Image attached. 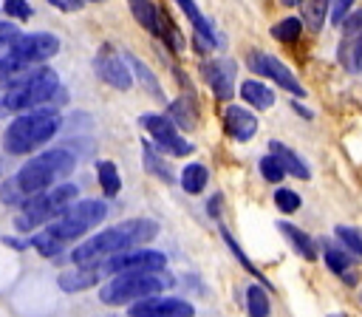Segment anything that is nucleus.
Returning a JSON list of instances; mask_svg holds the SVG:
<instances>
[{
	"label": "nucleus",
	"mask_w": 362,
	"mask_h": 317,
	"mask_svg": "<svg viewBox=\"0 0 362 317\" xmlns=\"http://www.w3.org/2000/svg\"><path fill=\"white\" fill-rule=\"evenodd\" d=\"M158 235V224L150 218H133V221H122L105 232L90 235L88 241H82L74 252H71V263L74 266H99L105 258L141 246L147 241H153Z\"/></svg>",
	"instance_id": "f257e3e1"
},
{
	"label": "nucleus",
	"mask_w": 362,
	"mask_h": 317,
	"mask_svg": "<svg viewBox=\"0 0 362 317\" xmlns=\"http://www.w3.org/2000/svg\"><path fill=\"white\" fill-rule=\"evenodd\" d=\"M54 99H68V93L59 85V76L54 68H25L17 79L3 85V102L8 113H25L34 108H42Z\"/></svg>",
	"instance_id": "f03ea898"
},
{
	"label": "nucleus",
	"mask_w": 362,
	"mask_h": 317,
	"mask_svg": "<svg viewBox=\"0 0 362 317\" xmlns=\"http://www.w3.org/2000/svg\"><path fill=\"white\" fill-rule=\"evenodd\" d=\"M74 167H76L74 153L57 147V150H45V153L28 158V161L14 173L11 181H14L17 192H20L23 201H25V198H31V195H37V192H42V190H48V187L65 181V178L74 173Z\"/></svg>",
	"instance_id": "7ed1b4c3"
},
{
	"label": "nucleus",
	"mask_w": 362,
	"mask_h": 317,
	"mask_svg": "<svg viewBox=\"0 0 362 317\" xmlns=\"http://www.w3.org/2000/svg\"><path fill=\"white\" fill-rule=\"evenodd\" d=\"M62 119L57 110L51 108H34V110H25L20 113L3 133V150L11 153V156H25V153H34L40 150L45 142H51L59 130Z\"/></svg>",
	"instance_id": "20e7f679"
},
{
	"label": "nucleus",
	"mask_w": 362,
	"mask_h": 317,
	"mask_svg": "<svg viewBox=\"0 0 362 317\" xmlns=\"http://www.w3.org/2000/svg\"><path fill=\"white\" fill-rule=\"evenodd\" d=\"M173 286V275L167 269H147V272H119L99 289V300L105 306H130L136 300L161 294Z\"/></svg>",
	"instance_id": "39448f33"
},
{
	"label": "nucleus",
	"mask_w": 362,
	"mask_h": 317,
	"mask_svg": "<svg viewBox=\"0 0 362 317\" xmlns=\"http://www.w3.org/2000/svg\"><path fill=\"white\" fill-rule=\"evenodd\" d=\"M76 192H79L76 184L59 181V184L42 190V192L25 198L23 207H20V212L14 215V226H17L20 232H34V229L51 224L71 201H76Z\"/></svg>",
	"instance_id": "423d86ee"
},
{
	"label": "nucleus",
	"mask_w": 362,
	"mask_h": 317,
	"mask_svg": "<svg viewBox=\"0 0 362 317\" xmlns=\"http://www.w3.org/2000/svg\"><path fill=\"white\" fill-rule=\"evenodd\" d=\"M105 218H107V204L105 201H99V198H82V201H71L51 224H45V229L65 246V243L88 235Z\"/></svg>",
	"instance_id": "0eeeda50"
},
{
	"label": "nucleus",
	"mask_w": 362,
	"mask_h": 317,
	"mask_svg": "<svg viewBox=\"0 0 362 317\" xmlns=\"http://www.w3.org/2000/svg\"><path fill=\"white\" fill-rule=\"evenodd\" d=\"M59 51V37L51 31H34V34H17L8 42V54L17 57L25 65H42L45 59L57 57Z\"/></svg>",
	"instance_id": "6e6552de"
},
{
	"label": "nucleus",
	"mask_w": 362,
	"mask_h": 317,
	"mask_svg": "<svg viewBox=\"0 0 362 317\" xmlns=\"http://www.w3.org/2000/svg\"><path fill=\"white\" fill-rule=\"evenodd\" d=\"M167 266V255L158 252V249H124V252H116L110 258H105L99 263V272L102 275H119V272H147V269H164Z\"/></svg>",
	"instance_id": "1a4fd4ad"
},
{
	"label": "nucleus",
	"mask_w": 362,
	"mask_h": 317,
	"mask_svg": "<svg viewBox=\"0 0 362 317\" xmlns=\"http://www.w3.org/2000/svg\"><path fill=\"white\" fill-rule=\"evenodd\" d=\"M141 127L153 136L156 147L173 153V156H189L192 153V142H187L184 136H178V127L173 125L170 116L161 113H144L141 116Z\"/></svg>",
	"instance_id": "9d476101"
},
{
	"label": "nucleus",
	"mask_w": 362,
	"mask_h": 317,
	"mask_svg": "<svg viewBox=\"0 0 362 317\" xmlns=\"http://www.w3.org/2000/svg\"><path fill=\"white\" fill-rule=\"evenodd\" d=\"M246 62H249V68L255 71V74H260V76H269L272 82H277L283 91H288L291 96H305V88L297 82V76L291 74V68H286L277 57H272V54H266V51H252L249 57H246Z\"/></svg>",
	"instance_id": "9b49d317"
},
{
	"label": "nucleus",
	"mask_w": 362,
	"mask_h": 317,
	"mask_svg": "<svg viewBox=\"0 0 362 317\" xmlns=\"http://www.w3.org/2000/svg\"><path fill=\"white\" fill-rule=\"evenodd\" d=\"M130 317H195V306L184 297H144L130 303Z\"/></svg>",
	"instance_id": "f8f14e48"
},
{
	"label": "nucleus",
	"mask_w": 362,
	"mask_h": 317,
	"mask_svg": "<svg viewBox=\"0 0 362 317\" xmlns=\"http://www.w3.org/2000/svg\"><path fill=\"white\" fill-rule=\"evenodd\" d=\"M342 42H339V62L356 74L362 68V8L348 14L342 23Z\"/></svg>",
	"instance_id": "ddd939ff"
},
{
	"label": "nucleus",
	"mask_w": 362,
	"mask_h": 317,
	"mask_svg": "<svg viewBox=\"0 0 362 317\" xmlns=\"http://www.w3.org/2000/svg\"><path fill=\"white\" fill-rule=\"evenodd\" d=\"M93 68H96L99 79H102L105 85L116 88V91H127V88L133 85V74H130V68L124 65V59H122L110 45H105V48L96 54Z\"/></svg>",
	"instance_id": "4468645a"
},
{
	"label": "nucleus",
	"mask_w": 362,
	"mask_h": 317,
	"mask_svg": "<svg viewBox=\"0 0 362 317\" xmlns=\"http://www.w3.org/2000/svg\"><path fill=\"white\" fill-rule=\"evenodd\" d=\"M127 6H130L136 23H139L144 31H150V34H156V37H167V34L173 31L170 20L158 11V6H156L153 0H127Z\"/></svg>",
	"instance_id": "2eb2a0df"
},
{
	"label": "nucleus",
	"mask_w": 362,
	"mask_h": 317,
	"mask_svg": "<svg viewBox=\"0 0 362 317\" xmlns=\"http://www.w3.org/2000/svg\"><path fill=\"white\" fill-rule=\"evenodd\" d=\"M204 79L209 82V88L215 91L218 99H232L235 93V65L229 59H215L204 65Z\"/></svg>",
	"instance_id": "dca6fc26"
},
{
	"label": "nucleus",
	"mask_w": 362,
	"mask_h": 317,
	"mask_svg": "<svg viewBox=\"0 0 362 317\" xmlns=\"http://www.w3.org/2000/svg\"><path fill=\"white\" fill-rule=\"evenodd\" d=\"M223 130H226L235 142H249V139L257 133V119H255V113H249L246 108L229 105V108L223 110Z\"/></svg>",
	"instance_id": "f3484780"
},
{
	"label": "nucleus",
	"mask_w": 362,
	"mask_h": 317,
	"mask_svg": "<svg viewBox=\"0 0 362 317\" xmlns=\"http://www.w3.org/2000/svg\"><path fill=\"white\" fill-rule=\"evenodd\" d=\"M175 3L181 6V11L187 14V20H189L192 28H195V45H198V51H209V48H215V45H218V34H215L212 25L206 23V17L198 11L195 0H175Z\"/></svg>",
	"instance_id": "a211bd4d"
},
{
	"label": "nucleus",
	"mask_w": 362,
	"mask_h": 317,
	"mask_svg": "<svg viewBox=\"0 0 362 317\" xmlns=\"http://www.w3.org/2000/svg\"><path fill=\"white\" fill-rule=\"evenodd\" d=\"M99 277H102L99 266H76V269L62 272V275L57 277V286H59L62 292H68V294H76V292H85V289L96 286Z\"/></svg>",
	"instance_id": "6ab92c4d"
},
{
	"label": "nucleus",
	"mask_w": 362,
	"mask_h": 317,
	"mask_svg": "<svg viewBox=\"0 0 362 317\" xmlns=\"http://www.w3.org/2000/svg\"><path fill=\"white\" fill-rule=\"evenodd\" d=\"M277 229L283 232V238L291 243V249H294L303 260H317V255H320V249H317V246H320V243H317L308 232H303L300 226H294V224H288V221H280V224H277Z\"/></svg>",
	"instance_id": "aec40b11"
},
{
	"label": "nucleus",
	"mask_w": 362,
	"mask_h": 317,
	"mask_svg": "<svg viewBox=\"0 0 362 317\" xmlns=\"http://www.w3.org/2000/svg\"><path fill=\"white\" fill-rule=\"evenodd\" d=\"M269 153H272V156L283 164V170H286V173H291L294 178H303V181H305V178L311 175V173H308V167H305V161H303L291 147H286L283 142H269Z\"/></svg>",
	"instance_id": "412c9836"
},
{
	"label": "nucleus",
	"mask_w": 362,
	"mask_h": 317,
	"mask_svg": "<svg viewBox=\"0 0 362 317\" xmlns=\"http://www.w3.org/2000/svg\"><path fill=\"white\" fill-rule=\"evenodd\" d=\"M300 6V23L308 28V31H320L322 23H325V14H328V0H297Z\"/></svg>",
	"instance_id": "4be33fe9"
},
{
	"label": "nucleus",
	"mask_w": 362,
	"mask_h": 317,
	"mask_svg": "<svg viewBox=\"0 0 362 317\" xmlns=\"http://www.w3.org/2000/svg\"><path fill=\"white\" fill-rule=\"evenodd\" d=\"M240 96H243L246 105H252V108H257V110H266V108L274 105V93H272L263 82H257V79L240 82Z\"/></svg>",
	"instance_id": "5701e85b"
},
{
	"label": "nucleus",
	"mask_w": 362,
	"mask_h": 317,
	"mask_svg": "<svg viewBox=\"0 0 362 317\" xmlns=\"http://www.w3.org/2000/svg\"><path fill=\"white\" fill-rule=\"evenodd\" d=\"M206 181H209V173H206V167H204V164H198V161L187 164V167L181 170V175H178L181 190H184V192H189V195H198V192L206 187Z\"/></svg>",
	"instance_id": "b1692460"
},
{
	"label": "nucleus",
	"mask_w": 362,
	"mask_h": 317,
	"mask_svg": "<svg viewBox=\"0 0 362 317\" xmlns=\"http://www.w3.org/2000/svg\"><path fill=\"white\" fill-rule=\"evenodd\" d=\"M246 314L249 317H269L272 303H269V289L263 283H255L246 289Z\"/></svg>",
	"instance_id": "393cba45"
},
{
	"label": "nucleus",
	"mask_w": 362,
	"mask_h": 317,
	"mask_svg": "<svg viewBox=\"0 0 362 317\" xmlns=\"http://www.w3.org/2000/svg\"><path fill=\"white\" fill-rule=\"evenodd\" d=\"M170 119H173V125L184 127V130H192V127H195V119H198L192 96H181V99H175V102L170 105Z\"/></svg>",
	"instance_id": "a878e982"
},
{
	"label": "nucleus",
	"mask_w": 362,
	"mask_h": 317,
	"mask_svg": "<svg viewBox=\"0 0 362 317\" xmlns=\"http://www.w3.org/2000/svg\"><path fill=\"white\" fill-rule=\"evenodd\" d=\"M96 178H99V187H102V192H105L107 198L119 195V190H122V175H119V167H116L113 161H99V164H96Z\"/></svg>",
	"instance_id": "bb28decb"
},
{
	"label": "nucleus",
	"mask_w": 362,
	"mask_h": 317,
	"mask_svg": "<svg viewBox=\"0 0 362 317\" xmlns=\"http://www.w3.org/2000/svg\"><path fill=\"white\" fill-rule=\"evenodd\" d=\"M127 62L133 65V74H136V79L144 85V91H147L150 96H158V99H161L164 93H161V85H158L156 74H153V71H150V68H147V65H144L139 57H133V54H127Z\"/></svg>",
	"instance_id": "cd10ccee"
},
{
	"label": "nucleus",
	"mask_w": 362,
	"mask_h": 317,
	"mask_svg": "<svg viewBox=\"0 0 362 317\" xmlns=\"http://www.w3.org/2000/svg\"><path fill=\"white\" fill-rule=\"evenodd\" d=\"M28 246H34L42 258H57V255L65 249V246H62V243H59V241H57L45 226H40V232H34V235L28 238Z\"/></svg>",
	"instance_id": "c85d7f7f"
},
{
	"label": "nucleus",
	"mask_w": 362,
	"mask_h": 317,
	"mask_svg": "<svg viewBox=\"0 0 362 317\" xmlns=\"http://www.w3.org/2000/svg\"><path fill=\"white\" fill-rule=\"evenodd\" d=\"M334 235H337V241L342 243L345 252H351L354 258H362V232H359L356 226L337 224V226H334Z\"/></svg>",
	"instance_id": "c756f323"
},
{
	"label": "nucleus",
	"mask_w": 362,
	"mask_h": 317,
	"mask_svg": "<svg viewBox=\"0 0 362 317\" xmlns=\"http://www.w3.org/2000/svg\"><path fill=\"white\" fill-rule=\"evenodd\" d=\"M322 255H325V263H328V269H331V272L345 275V272L351 269V252L337 249V246H334V243H328V241H322Z\"/></svg>",
	"instance_id": "7c9ffc66"
},
{
	"label": "nucleus",
	"mask_w": 362,
	"mask_h": 317,
	"mask_svg": "<svg viewBox=\"0 0 362 317\" xmlns=\"http://www.w3.org/2000/svg\"><path fill=\"white\" fill-rule=\"evenodd\" d=\"M300 31H303L300 17H286V20H280V23L272 28V37L280 40V42H294V40L300 37Z\"/></svg>",
	"instance_id": "2f4dec72"
},
{
	"label": "nucleus",
	"mask_w": 362,
	"mask_h": 317,
	"mask_svg": "<svg viewBox=\"0 0 362 317\" xmlns=\"http://www.w3.org/2000/svg\"><path fill=\"white\" fill-rule=\"evenodd\" d=\"M144 167H147V173L158 175L161 181H173V170L167 167V161H164L158 153H153L150 144H144Z\"/></svg>",
	"instance_id": "473e14b6"
},
{
	"label": "nucleus",
	"mask_w": 362,
	"mask_h": 317,
	"mask_svg": "<svg viewBox=\"0 0 362 317\" xmlns=\"http://www.w3.org/2000/svg\"><path fill=\"white\" fill-rule=\"evenodd\" d=\"M221 238H223V243H226V246L232 249V255H235V258L240 260V266H243V269H246L249 275H255V277H257L260 283H266V277H263V272H257V266H255V263H252V260H249V258L243 255V249H240V246L235 243V238H232V235H229V232H226L223 226H221Z\"/></svg>",
	"instance_id": "72a5a7b5"
},
{
	"label": "nucleus",
	"mask_w": 362,
	"mask_h": 317,
	"mask_svg": "<svg viewBox=\"0 0 362 317\" xmlns=\"http://www.w3.org/2000/svg\"><path fill=\"white\" fill-rule=\"evenodd\" d=\"M260 175L266 178V181H272V184H277V181H283V175H286V170H283V164L272 156V153H266L263 158H260Z\"/></svg>",
	"instance_id": "f704fd0d"
},
{
	"label": "nucleus",
	"mask_w": 362,
	"mask_h": 317,
	"mask_svg": "<svg viewBox=\"0 0 362 317\" xmlns=\"http://www.w3.org/2000/svg\"><path fill=\"white\" fill-rule=\"evenodd\" d=\"M274 204H277V209H280V212H288V215H291V212H297V209H300V204H303V201H300V195H297L294 190L280 187V190L274 192Z\"/></svg>",
	"instance_id": "c9c22d12"
},
{
	"label": "nucleus",
	"mask_w": 362,
	"mask_h": 317,
	"mask_svg": "<svg viewBox=\"0 0 362 317\" xmlns=\"http://www.w3.org/2000/svg\"><path fill=\"white\" fill-rule=\"evenodd\" d=\"M3 11L11 17V20H28L34 11L28 6V0H3Z\"/></svg>",
	"instance_id": "e433bc0d"
},
{
	"label": "nucleus",
	"mask_w": 362,
	"mask_h": 317,
	"mask_svg": "<svg viewBox=\"0 0 362 317\" xmlns=\"http://www.w3.org/2000/svg\"><path fill=\"white\" fill-rule=\"evenodd\" d=\"M351 6H354V0H328V17H331V23L339 25L348 17Z\"/></svg>",
	"instance_id": "4c0bfd02"
},
{
	"label": "nucleus",
	"mask_w": 362,
	"mask_h": 317,
	"mask_svg": "<svg viewBox=\"0 0 362 317\" xmlns=\"http://www.w3.org/2000/svg\"><path fill=\"white\" fill-rule=\"evenodd\" d=\"M20 34V28L14 25V23H8V20H0V48L3 45H8L14 37Z\"/></svg>",
	"instance_id": "58836bf2"
},
{
	"label": "nucleus",
	"mask_w": 362,
	"mask_h": 317,
	"mask_svg": "<svg viewBox=\"0 0 362 317\" xmlns=\"http://www.w3.org/2000/svg\"><path fill=\"white\" fill-rule=\"evenodd\" d=\"M51 6H57L59 11H79L85 0H48Z\"/></svg>",
	"instance_id": "ea45409f"
},
{
	"label": "nucleus",
	"mask_w": 362,
	"mask_h": 317,
	"mask_svg": "<svg viewBox=\"0 0 362 317\" xmlns=\"http://www.w3.org/2000/svg\"><path fill=\"white\" fill-rule=\"evenodd\" d=\"M294 110H297V113H300V116H303V119H314V113H311V110H308V108H303V105H300V102H294Z\"/></svg>",
	"instance_id": "a19ab883"
},
{
	"label": "nucleus",
	"mask_w": 362,
	"mask_h": 317,
	"mask_svg": "<svg viewBox=\"0 0 362 317\" xmlns=\"http://www.w3.org/2000/svg\"><path fill=\"white\" fill-rule=\"evenodd\" d=\"M218 207H221V195H212L209 198V215H218Z\"/></svg>",
	"instance_id": "79ce46f5"
},
{
	"label": "nucleus",
	"mask_w": 362,
	"mask_h": 317,
	"mask_svg": "<svg viewBox=\"0 0 362 317\" xmlns=\"http://www.w3.org/2000/svg\"><path fill=\"white\" fill-rule=\"evenodd\" d=\"M6 113H8V110H6V102H3V88H0V119H3Z\"/></svg>",
	"instance_id": "37998d69"
},
{
	"label": "nucleus",
	"mask_w": 362,
	"mask_h": 317,
	"mask_svg": "<svg viewBox=\"0 0 362 317\" xmlns=\"http://www.w3.org/2000/svg\"><path fill=\"white\" fill-rule=\"evenodd\" d=\"M280 3H283V6H294L297 0H280Z\"/></svg>",
	"instance_id": "c03bdc74"
},
{
	"label": "nucleus",
	"mask_w": 362,
	"mask_h": 317,
	"mask_svg": "<svg viewBox=\"0 0 362 317\" xmlns=\"http://www.w3.org/2000/svg\"><path fill=\"white\" fill-rule=\"evenodd\" d=\"M328 317H345V314H328Z\"/></svg>",
	"instance_id": "a18cd8bd"
},
{
	"label": "nucleus",
	"mask_w": 362,
	"mask_h": 317,
	"mask_svg": "<svg viewBox=\"0 0 362 317\" xmlns=\"http://www.w3.org/2000/svg\"><path fill=\"white\" fill-rule=\"evenodd\" d=\"M88 3H102V0H88Z\"/></svg>",
	"instance_id": "49530a36"
}]
</instances>
